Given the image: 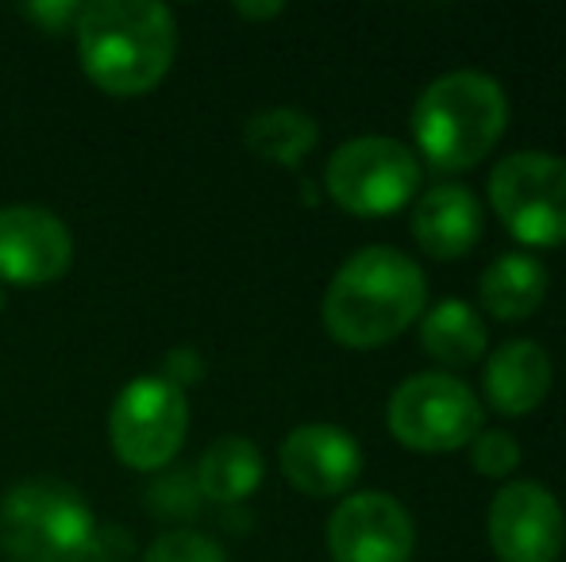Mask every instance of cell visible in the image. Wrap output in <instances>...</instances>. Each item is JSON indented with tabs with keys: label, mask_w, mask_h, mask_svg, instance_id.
<instances>
[{
	"label": "cell",
	"mask_w": 566,
	"mask_h": 562,
	"mask_svg": "<svg viewBox=\"0 0 566 562\" xmlns=\"http://www.w3.org/2000/svg\"><path fill=\"white\" fill-rule=\"evenodd\" d=\"M82 70L108 97H143L174 66L178 23L158 0H93L77 15Z\"/></svg>",
	"instance_id": "6da1fadb"
},
{
	"label": "cell",
	"mask_w": 566,
	"mask_h": 562,
	"mask_svg": "<svg viewBox=\"0 0 566 562\" xmlns=\"http://www.w3.org/2000/svg\"><path fill=\"white\" fill-rule=\"evenodd\" d=\"M428 300L424 271L397 247H363L336 271L324 293V328L350 351L394 343L420 320Z\"/></svg>",
	"instance_id": "7a4b0ae2"
},
{
	"label": "cell",
	"mask_w": 566,
	"mask_h": 562,
	"mask_svg": "<svg viewBox=\"0 0 566 562\" xmlns=\"http://www.w3.org/2000/svg\"><path fill=\"white\" fill-rule=\"evenodd\" d=\"M509 97L497 77L482 70L440 74L412 105V139L420 155L443 173L478 166L505 136Z\"/></svg>",
	"instance_id": "3957f363"
},
{
	"label": "cell",
	"mask_w": 566,
	"mask_h": 562,
	"mask_svg": "<svg viewBox=\"0 0 566 562\" xmlns=\"http://www.w3.org/2000/svg\"><path fill=\"white\" fill-rule=\"evenodd\" d=\"M97 517L74 486L28 478L0 497V551L12 562H90Z\"/></svg>",
	"instance_id": "277c9868"
},
{
	"label": "cell",
	"mask_w": 566,
	"mask_h": 562,
	"mask_svg": "<svg viewBox=\"0 0 566 562\" xmlns=\"http://www.w3.org/2000/svg\"><path fill=\"white\" fill-rule=\"evenodd\" d=\"M386 424L397 443L424 455L470 447L485 424L478 393L448 370H424L405 378L386 405Z\"/></svg>",
	"instance_id": "5b68a950"
},
{
	"label": "cell",
	"mask_w": 566,
	"mask_h": 562,
	"mask_svg": "<svg viewBox=\"0 0 566 562\" xmlns=\"http://www.w3.org/2000/svg\"><path fill=\"white\" fill-rule=\"evenodd\" d=\"M490 204L524 247L566 243V158L513 150L490 170Z\"/></svg>",
	"instance_id": "8992f818"
},
{
	"label": "cell",
	"mask_w": 566,
	"mask_h": 562,
	"mask_svg": "<svg viewBox=\"0 0 566 562\" xmlns=\"http://www.w3.org/2000/svg\"><path fill=\"white\" fill-rule=\"evenodd\" d=\"M324 189L343 212L378 220L417 197L420 162L401 139L358 136L332 150L324 166Z\"/></svg>",
	"instance_id": "52a82bcc"
},
{
	"label": "cell",
	"mask_w": 566,
	"mask_h": 562,
	"mask_svg": "<svg viewBox=\"0 0 566 562\" xmlns=\"http://www.w3.org/2000/svg\"><path fill=\"white\" fill-rule=\"evenodd\" d=\"M189 432V401L166 378H135L116 393L108 435L113 450L132 470H163L178 458Z\"/></svg>",
	"instance_id": "ba28073f"
},
{
	"label": "cell",
	"mask_w": 566,
	"mask_h": 562,
	"mask_svg": "<svg viewBox=\"0 0 566 562\" xmlns=\"http://www.w3.org/2000/svg\"><path fill=\"white\" fill-rule=\"evenodd\" d=\"M490 548L501 562H555L566 543L559 497L539 481H509L490 501Z\"/></svg>",
	"instance_id": "9c48e42d"
},
{
	"label": "cell",
	"mask_w": 566,
	"mask_h": 562,
	"mask_svg": "<svg viewBox=\"0 0 566 562\" xmlns=\"http://www.w3.org/2000/svg\"><path fill=\"white\" fill-rule=\"evenodd\" d=\"M417 528L397 497L381 489L350 494L328 517V551L336 562H409Z\"/></svg>",
	"instance_id": "30bf717a"
},
{
	"label": "cell",
	"mask_w": 566,
	"mask_h": 562,
	"mask_svg": "<svg viewBox=\"0 0 566 562\" xmlns=\"http://www.w3.org/2000/svg\"><path fill=\"white\" fill-rule=\"evenodd\" d=\"M74 263V235L39 204L0 209V285H51Z\"/></svg>",
	"instance_id": "8fae6325"
},
{
	"label": "cell",
	"mask_w": 566,
	"mask_h": 562,
	"mask_svg": "<svg viewBox=\"0 0 566 562\" xmlns=\"http://www.w3.org/2000/svg\"><path fill=\"white\" fill-rule=\"evenodd\" d=\"M282 474L305 497H339L363 474V447L339 424H301L277 450Z\"/></svg>",
	"instance_id": "7c38bea8"
},
{
	"label": "cell",
	"mask_w": 566,
	"mask_h": 562,
	"mask_svg": "<svg viewBox=\"0 0 566 562\" xmlns=\"http://www.w3.org/2000/svg\"><path fill=\"white\" fill-rule=\"evenodd\" d=\"M412 240L432 258H462L482 240V201L467 185H432L412 209Z\"/></svg>",
	"instance_id": "4fadbf2b"
},
{
	"label": "cell",
	"mask_w": 566,
	"mask_h": 562,
	"mask_svg": "<svg viewBox=\"0 0 566 562\" xmlns=\"http://www.w3.org/2000/svg\"><path fill=\"white\" fill-rule=\"evenodd\" d=\"M552 393V354L536 339H505L485 359V401L501 416H528Z\"/></svg>",
	"instance_id": "5bb4252c"
},
{
	"label": "cell",
	"mask_w": 566,
	"mask_h": 562,
	"mask_svg": "<svg viewBox=\"0 0 566 562\" xmlns=\"http://www.w3.org/2000/svg\"><path fill=\"white\" fill-rule=\"evenodd\" d=\"M482 308L497 320H528L547 300V271L528 251H509L485 266L478 282Z\"/></svg>",
	"instance_id": "9a60e30c"
},
{
	"label": "cell",
	"mask_w": 566,
	"mask_h": 562,
	"mask_svg": "<svg viewBox=\"0 0 566 562\" xmlns=\"http://www.w3.org/2000/svg\"><path fill=\"white\" fill-rule=\"evenodd\" d=\"M262 450L243 435H224V439L209 443V450L197 463V489L205 501L217 505H239L262 486Z\"/></svg>",
	"instance_id": "2e32d148"
},
{
	"label": "cell",
	"mask_w": 566,
	"mask_h": 562,
	"mask_svg": "<svg viewBox=\"0 0 566 562\" xmlns=\"http://www.w3.org/2000/svg\"><path fill=\"white\" fill-rule=\"evenodd\" d=\"M485 343H490V336H485L482 316H478L474 305H467L459 297L440 300V305H432L420 316V347L440 367H470V362L482 359Z\"/></svg>",
	"instance_id": "e0dca14e"
},
{
	"label": "cell",
	"mask_w": 566,
	"mask_h": 562,
	"mask_svg": "<svg viewBox=\"0 0 566 562\" xmlns=\"http://www.w3.org/2000/svg\"><path fill=\"white\" fill-rule=\"evenodd\" d=\"M243 142L254 158L277 166H301L321 142V128L301 108H266L254 113L243 128Z\"/></svg>",
	"instance_id": "ac0fdd59"
},
{
	"label": "cell",
	"mask_w": 566,
	"mask_h": 562,
	"mask_svg": "<svg viewBox=\"0 0 566 562\" xmlns=\"http://www.w3.org/2000/svg\"><path fill=\"white\" fill-rule=\"evenodd\" d=\"M470 466H474L482 478H509V474L521 466V443L509 432L482 427V432L470 439Z\"/></svg>",
	"instance_id": "d6986e66"
},
{
	"label": "cell",
	"mask_w": 566,
	"mask_h": 562,
	"mask_svg": "<svg viewBox=\"0 0 566 562\" xmlns=\"http://www.w3.org/2000/svg\"><path fill=\"white\" fill-rule=\"evenodd\" d=\"M143 562H228V555L212 536L178 528V532L158 536V540L147 548Z\"/></svg>",
	"instance_id": "ffe728a7"
},
{
	"label": "cell",
	"mask_w": 566,
	"mask_h": 562,
	"mask_svg": "<svg viewBox=\"0 0 566 562\" xmlns=\"http://www.w3.org/2000/svg\"><path fill=\"white\" fill-rule=\"evenodd\" d=\"M201 501L205 497L197 489V478H189V474H170V478H163L150 489V505L158 512H166V517H193L201 509Z\"/></svg>",
	"instance_id": "44dd1931"
},
{
	"label": "cell",
	"mask_w": 566,
	"mask_h": 562,
	"mask_svg": "<svg viewBox=\"0 0 566 562\" xmlns=\"http://www.w3.org/2000/svg\"><path fill=\"white\" fill-rule=\"evenodd\" d=\"M23 15L46 35H66V31L77 28L82 4H74V0H35V4H23Z\"/></svg>",
	"instance_id": "7402d4cb"
},
{
	"label": "cell",
	"mask_w": 566,
	"mask_h": 562,
	"mask_svg": "<svg viewBox=\"0 0 566 562\" xmlns=\"http://www.w3.org/2000/svg\"><path fill=\"white\" fill-rule=\"evenodd\" d=\"M170 385H178L181 393H186V385H197L205 378V359L201 351H193V347H174L170 354L163 359V374Z\"/></svg>",
	"instance_id": "603a6c76"
},
{
	"label": "cell",
	"mask_w": 566,
	"mask_h": 562,
	"mask_svg": "<svg viewBox=\"0 0 566 562\" xmlns=\"http://www.w3.org/2000/svg\"><path fill=\"white\" fill-rule=\"evenodd\" d=\"M135 555V540L116 524H101L97 540H93V555L90 562H132Z\"/></svg>",
	"instance_id": "cb8c5ba5"
},
{
	"label": "cell",
	"mask_w": 566,
	"mask_h": 562,
	"mask_svg": "<svg viewBox=\"0 0 566 562\" xmlns=\"http://www.w3.org/2000/svg\"><path fill=\"white\" fill-rule=\"evenodd\" d=\"M235 12L243 15V20H270V15H282L285 4L282 0H270V4H235Z\"/></svg>",
	"instance_id": "d4e9b609"
},
{
	"label": "cell",
	"mask_w": 566,
	"mask_h": 562,
	"mask_svg": "<svg viewBox=\"0 0 566 562\" xmlns=\"http://www.w3.org/2000/svg\"><path fill=\"white\" fill-rule=\"evenodd\" d=\"M0 312H4V285H0Z\"/></svg>",
	"instance_id": "484cf974"
}]
</instances>
